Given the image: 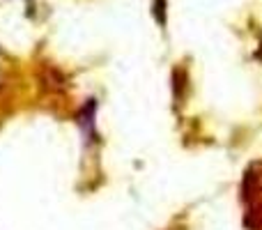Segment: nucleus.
Listing matches in <instances>:
<instances>
[{
	"instance_id": "obj_4",
	"label": "nucleus",
	"mask_w": 262,
	"mask_h": 230,
	"mask_svg": "<svg viewBox=\"0 0 262 230\" xmlns=\"http://www.w3.org/2000/svg\"><path fill=\"white\" fill-rule=\"evenodd\" d=\"M166 0H152V14H154V18H157V23L161 28H166V21H168V16H166Z\"/></svg>"
},
{
	"instance_id": "obj_3",
	"label": "nucleus",
	"mask_w": 262,
	"mask_h": 230,
	"mask_svg": "<svg viewBox=\"0 0 262 230\" xmlns=\"http://www.w3.org/2000/svg\"><path fill=\"white\" fill-rule=\"evenodd\" d=\"M244 223L249 230H262V203L260 200L249 205V210L244 214Z\"/></svg>"
},
{
	"instance_id": "obj_2",
	"label": "nucleus",
	"mask_w": 262,
	"mask_h": 230,
	"mask_svg": "<svg viewBox=\"0 0 262 230\" xmlns=\"http://www.w3.org/2000/svg\"><path fill=\"white\" fill-rule=\"evenodd\" d=\"M95 111H97V101L95 99H88V104L81 109V113H78V122H81V127L85 129L88 138H95Z\"/></svg>"
},
{
	"instance_id": "obj_1",
	"label": "nucleus",
	"mask_w": 262,
	"mask_h": 230,
	"mask_svg": "<svg viewBox=\"0 0 262 230\" xmlns=\"http://www.w3.org/2000/svg\"><path fill=\"white\" fill-rule=\"evenodd\" d=\"M262 161L253 163V166L246 171L244 175V182H242V198H244L246 205L255 203V200H260V191H262Z\"/></svg>"
}]
</instances>
